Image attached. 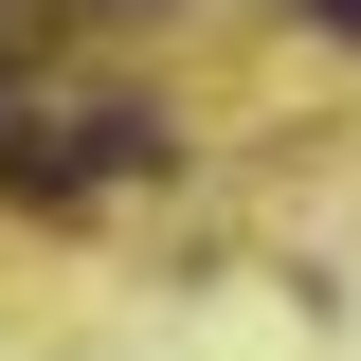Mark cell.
I'll return each mask as SVG.
<instances>
[{
	"instance_id": "6da1fadb",
	"label": "cell",
	"mask_w": 361,
	"mask_h": 361,
	"mask_svg": "<svg viewBox=\"0 0 361 361\" xmlns=\"http://www.w3.org/2000/svg\"><path fill=\"white\" fill-rule=\"evenodd\" d=\"M307 18H325V37H361V0H307Z\"/></svg>"
}]
</instances>
